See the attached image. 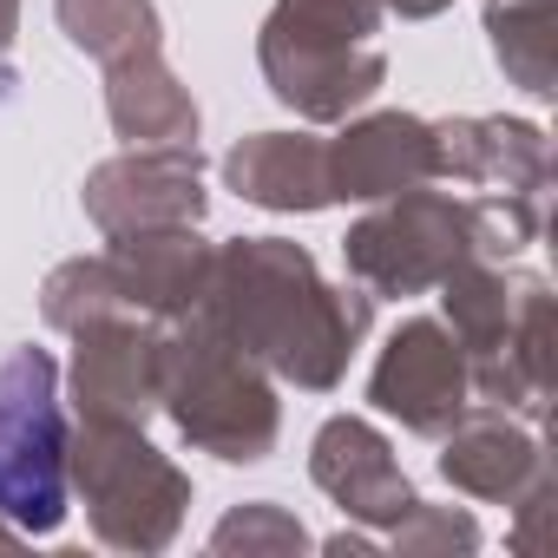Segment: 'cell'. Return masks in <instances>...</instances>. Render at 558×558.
I'll list each match as a JSON object with an SVG mask.
<instances>
[{
	"label": "cell",
	"instance_id": "cell-1",
	"mask_svg": "<svg viewBox=\"0 0 558 558\" xmlns=\"http://www.w3.org/2000/svg\"><path fill=\"white\" fill-rule=\"evenodd\" d=\"M0 512L27 532H47L66 512V421L53 362L34 349L0 362Z\"/></svg>",
	"mask_w": 558,
	"mask_h": 558
}]
</instances>
